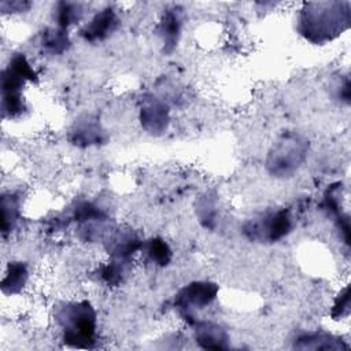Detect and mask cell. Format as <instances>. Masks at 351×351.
<instances>
[{
	"mask_svg": "<svg viewBox=\"0 0 351 351\" xmlns=\"http://www.w3.org/2000/svg\"><path fill=\"white\" fill-rule=\"evenodd\" d=\"M84 10L80 3H70V1H60L56 4L55 18L58 27L69 29L71 25L77 23L82 18Z\"/></svg>",
	"mask_w": 351,
	"mask_h": 351,
	"instance_id": "2e32d148",
	"label": "cell"
},
{
	"mask_svg": "<svg viewBox=\"0 0 351 351\" xmlns=\"http://www.w3.org/2000/svg\"><path fill=\"white\" fill-rule=\"evenodd\" d=\"M308 152V140L295 132L281 136L270 148L267 171L274 177H291L303 165Z\"/></svg>",
	"mask_w": 351,
	"mask_h": 351,
	"instance_id": "3957f363",
	"label": "cell"
},
{
	"mask_svg": "<svg viewBox=\"0 0 351 351\" xmlns=\"http://www.w3.org/2000/svg\"><path fill=\"white\" fill-rule=\"evenodd\" d=\"M55 322L62 332V340L78 348L93 346L97 329V314L89 300L63 302L55 308Z\"/></svg>",
	"mask_w": 351,
	"mask_h": 351,
	"instance_id": "7a4b0ae2",
	"label": "cell"
},
{
	"mask_svg": "<svg viewBox=\"0 0 351 351\" xmlns=\"http://www.w3.org/2000/svg\"><path fill=\"white\" fill-rule=\"evenodd\" d=\"M195 340L204 350H226L229 336L226 330L211 321H195Z\"/></svg>",
	"mask_w": 351,
	"mask_h": 351,
	"instance_id": "ba28073f",
	"label": "cell"
},
{
	"mask_svg": "<svg viewBox=\"0 0 351 351\" xmlns=\"http://www.w3.org/2000/svg\"><path fill=\"white\" fill-rule=\"evenodd\" d=\"M218 285L211 281H192L176 295L174 306L185 318H193L196 308L208 307L218 296Z\"/></svg>",
	"mask_w": 351,
	"mask_h": 351,
	"instance_id": "5b68a950",
	"label": "cell"
},
{
	"mask_svg": "<svg viewBox=\"0 0 351 351\" xmlns=\"http://www.w3.org/2000/svg\"><path fill=\"white\" fill-rule=\"evenodd\" d=\"M106 248L110 258L121 261H132V256L143 248V241L130 229H119L108 236Z\"/></svg>",
	"mask_w": 351,
	"mask_h": 351,
	"instance_id": "52a82bcc",
	"label": "cell"
},
{
	"mask_svg": "<svg viewBox=\"0 0 351 351\" xmlns=\"http://www.w3.org/2000/svg\"><path fill=\"white\" fill-rule=\"evenodd\" d=\"M350 26V3H304L298 15V30L310 43L321 45Z\"/></svg>",
	"mask_w": 351,
	"mask_h": 351,
	"instance_id": "6da1fadb",
	"label": "cell"
},
{
	"mask_svg": "<svg viewBox=\"0 0 351 351\" xmlns=\"http://www.w3.org/2000/svg\"><path fill=\"white\" fill-rule=\"evenodd\" d=\"M147 258L156 266H167L173 259V251L166 240L160 237H152L141 248Z\"/></svg>",
	"mask_w": 351,
	"mask_h": 351,
	"instance_id": "5bb4252c",
	"label": "cell"
},
{
	"mask_svg": "<svg viewBox=\"0 0 351 351\" xmlns=\"http://www.w3.org/2000/svg\"><path fill=\"white\" fill-rule=\"evenodd\" d=\"M140 122L148 133H163L169 125V107L159 100L148 101L140 110Z\"/></svg>",
	"mask_w": 351,
	"mask_h": 351,
	"instance_id": "9c48e42d",
	"label": "cell"
},
{
	"mask_svg": "<svg viewBox=\"0 0 351 351\" xmlns=\"http://www.w3.org/2000/svg\"><path fill=\"white\" fill-rule=\"evenodd\" d=\"M292 215L287 208L266 211L244 225L245 236L258 243H276L292 230Z\"/></svg>",
	"mask_w": 351,
	"mask_h": 351,
	"instance_id": "277c9868",
	"label": "cell"
},
{
	"mask_svg": "<svg viewBox=\"0 0 351 351\" xmlns=\"http://www.w3.org/2000/svg\"><path fill=\"white\" fill-rule=\"evenodd\" d=\"M118 25L119 19L115 10L106 7L93 15V18L81 29L80 34L89 43L103 41L118 29Z\"/></svg>",
	"mask_w": 351,
	"mask_h": 351,
	"instance_id": "8992f818",
	"label": "cell"
},
{
	"mask_svg": "<svg viewBox=\"0 0 351 351\" xmlns=\"http://www.w3.org/2000/svg\"><path fill=\"white\" fill-rule=\"evenodd\" d=\"M21 217V202L18 195L7 192L1 196V233L5 237L11 233Z\"/></svg>",
	"mask_w": 351,
	"mask_h": 351,
	"instance_id": "7c38bea8",
	"label": "cell"
},
{
	"mask_svg": "<svg viewBox=\"0 0 351 351\" xmlns=\"http://www.w3.org/2000/svg\"><path fill=\"white\" fill-rule=\"evenodd\" d=\"M350 311V296H348V287H346L337 296L333 307H332V317L340 318L346 317Z\"/></svg>",
	"mask_w": 351,
	"mask_h": 351,
	"instance_id": "d6986e66",
	"label": "cell"
},
{
	"mask_svg": "<svg viewBox=\"0 0 351 351\" xmlns=\"http://www.w3.org/2000/svg\"><path fill=\"white\" fill-rule=\"evenodd\" d=\"M41 47L49 55L63 53L70 47L67 30L58 26L47 29L41 37Z\"/></svg>",
	"mask_w": 351,
	"mask_h": 351,
	"instance_id": "4fadbf2b",
	"label": "cell"
},
{
	"mask_svg": "<svg viewBox=\"0 0 351 351\" xmlns=\"http://www.w3.org/2000/svg\"><path fill=\"white\" fill-rule=\"evenodd\" d=\"M293 347L303 350H339L346 348L347 346H343L339 337L325 332H304L295 339Z\"/></svg>",
	"mask_w": 351,
	"mask_h": 351,
	"instance_id": "8fae6325",
	"label": "cell"
},
{
	"mask_svg": "<svg viewBox=\"0 0 351 351\" xmlns=\"http://www.w3.org/2000/svg\"><path fill=\"white\" fill-rule=\"evenodd\" d=\"M129 261H121V259H112L108 261L101 269H100V278L107 285H119L125 277L129 273Z\"/></svg>",
	"mask_w": 351,
	"mask_h": 351,
	"instance_id": "e0dca14e",
	"label": "cell"
},
{
	"mask_svg": "<svg viewBox=\"0 0 351 351\" xmlns=\"http://www.w3.org/2000/svg\"><path fill=\"white\" fill-rule=\"evenodd\" d=\"M180 30H181V18L178 12H176V10L166 11V14L160 21V34H162L163 43L174 48V45L178 41Z\"/></svg>",
	"mask_w": 351,
	"mask_h": 351,
	"instance_id": "ac0fdd59",
	"label": "cell"
},
{
	"mask_svg": "<svg viewBox=\"0 0 351 351\" xmlns=\"http://www.w3.org/2000/svg\"><path fill=\"white\" fill-rule=\"evenodd\" d=\"M29 281V267L22 261H12L7 265L3 280L1 291L4 295H18Z\"/></svg>",
	"mask_w": 351,
	"mask_h": 351,
	"instance_id": "30bf717a",
	"label": "cell"
},
{
	"mask_svg": "<svg viewBox=\"0 0 351 351\" xmlns=\"http://www.w3.org/2000/svg\"><path fill=\"white\" fill-rule=\"evenodd\" d=\"M101 140V130L99 123L92 119H86L73 130V143L80 147H88L97 144Z\"/></svg>",
	"mask_w": 351,
	"mask_h": 351,
	"instance_id": "9a60e30c",
	"label": "cell"
}]
</instances>
